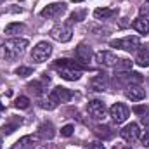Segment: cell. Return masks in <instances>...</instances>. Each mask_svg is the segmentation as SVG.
<instances>
[{"mask_svg": "<svg viewBox=\"0 0 149 149\" xmlns=\"http://www.w3.org/2000/svg\"><path fill=\"white\" fill-rule=\"evenodd\" d=\"M38 106L42 108V109H54V108H57V102L49 95V97H40V101H38Z\"/></svg>", "mask_w": 149, "mask_h": 149, "instance_id": "obj_24", "label": "cell"}, {"mask_svg": "<svg viewBox=\"0 0 149 149\" xmlns=\"http://www.w3.org/2000/svg\"><path fill=\"white\" fill-rule=\"evenodd\" d=\"M141 146L142 148H146V149H149V130H146L144 134H141Z\"/></svg>", "mask_w": 149, "mask_h": 149, "instance_id": "obj_31", "label": "cell"}, {"mask_svg": "<svg viewBox=\"0 0 149 149\" xmlns=\"http://www.w3.org/2000/svg\"><path fill=\"white\" fill-rule=\"evenodd\" d=\"M73 130H74L73 125H64V127L61 128V135H63V137H71V135H73Z\"/></svg>", "mask_w": 149, "mask_h": 149, "instance_id": "obj_30", "label": "cell"}, {"mask_svg": "<svg viewBox=\"0 0 149 149\" xmlns=\"http://www.w3.org/2000/svg\"><path fill=\"white\" fill-rule=\"evenodd\" d=\"M26 47H28L26 38L5 40L3 43H0V59L2 61H16L19 57H23V54L26 52Z\"/></svg>", "mask_w": 149, "mask_h": 149, "instance_id": "obj_1", "label": "cell"}, {"mask_svg": "<svg viewBox=\"0 0 149 149\" xmlns=\"http://www.w3.org/2000/svg\"><path fill=\"white\" fill-rule=\"evenodd\" d=\"M135 63H137L141 68H149V49H144V50H139V52H137Z\"/></svg>", "mask_w": 149, "mask_h": 149, "instance_id": "obj_21", "label": "cell"}, {"mask_svg": "<svg viewBox=\"0 0 149 149\" xmlns=\"http://www.w3.org/2000/svg\"><path fill=\"white\" fill-rule=\"evenodd\" d=\"M94 132H95V135H99L102 139H111L113 137V130L109 127H106V125H97L94 128Z\"/></svg>", "mask_w": 149, "mask_h": 149, "instance_id": "obj_23", "label": "cell"}, {"mask_svg": "<svg viewBox=\"0 0 149 149\" xmlns=\"http://www.w3.org/2000/svg\"><path fill=\"white\" fill-rule=\"evenodd\" d=\"M128 108L125 106V104H121V102H114L111 106V109H109V116L113 118V121L116 123V125H120V123H125L127 121V118H128Z\"/></svg>", "mask_w": 149, "mask_h": 149, "instance_id": "obj_7", "label": "cell"}, {"mask_svg": "<svg viewBox=\"0 0 149 149\" xmlns=\"http://www.w3.org/2000/svg\"><path fill=\"white\" fill-rule=\"evenodd\" d=\"M40 141H42V137L38 134H30V135L21 137L17 142H14V146L10 149H33L40 144Z\"/></svg>", "mask_w": 149, "mask_h": 149, "instance_id": "obj_9", "label": "cell"}, {"mask_svg": "<svg viewBox=\"0 0 149 149\" xmlns=\"http://www.w3.org/2000/svg\"><path fill=\"white\" fill-rule=\"evenodd\" d=\"M50 54H52V45L49 42H38L31 50V59L33 63L40 64V63H45L50 57Z\"/></svg>", "mask_w": 149, "mask_h": 149, "instance_id": "obj_4", "label": "cell"}, {"mask_svg": "<svg viewBox=\"0 0 149 149\" xmlns=\"http://www.w3.org/2000/svg\"><path fill=\"white\" fill-rule=\"evenodd\" d=\"M38 135H40L42 139H45V141H50V139L56 135V128H54V125H52L50 121H43V123H40V127H38Z\"/></svg>", "mask_w": 149, "mask_h": 149, "instance_id": "obj_18", "label": "cell"}, {"mask_svg": "<svg viewBox=\"0 0 149 149\" xmlns=\"http://www.w3.org/2000/svg\"><path fill=\"white\" fill-rule=\"evenodd\" d=\"M14 106H16L17 109H28V108H30V99H28L26 95H19V97L14 101Z\"/></svg>", "mask_w": 149, "mask_h": 149, "instance_id": "obj_25", "label": "cell"}, {"mask_svg": "<svg viewBox=\"0 0 149 149\" xmlns=\"http://www.w3.org/2000/svg\"><path fill=\"white\" fill-rule=\"evenodd\" d=\"M95 61H97V64H101V66H106V68H116L118 63H120V57H118L116 54L109 52V50H101V52L95 54Z\"/></svg>", "mask_w": 149, "mask_h": 149, "instance_id": "obj_8", "label": "cell"}, {"mask_svg": "<svg viewBox=\"0 0 149 149\" xmlns=\"http://www.w3.org/2000/svg\"><path fill=\"white\" fill-rule=\"evenodd\" d=\"M85 149H106V148H104L102 142H90V144L85 146Z\"/></svg>", "mask_w": 149, "mask_h": 149, "instance_id": "obj_34", "label": "cell"}, {"mask_svg": "<svg viewBox=\"0 0 149 149\" xmlns=\"http://www.w3.org/2000/svg\"><path fill=\"white\" fill-rule=\"evenodd\" d=\"M24 30H26V26L23 23H10V24L5 26V33L7 35H17V33H21Z\"/></svg>", "mask_w": 149, "mask_h": 149, "instance_id": "obj_22", "label": "cell"}, {"mask_svg": "<svg viewBox=\"0 0 149 149\" xmlns=\"http://www.w3.org/2000/svg\"><path fill=\"white\" fill-rule=\"evenodd\" d=\"M111 47L134 52V50H137L141 47V38L139 37H125V38H118V40H111Z\"/></svg>", "mask_w": 149, "mask_h": 149, "instance_id": "obj_5", "label": "cell"}, {"mask_svg": "<svg viewBox=\"0 0 149 149\" xmlns=\"http://www.w3.org/2000/svg\"><path fill=\"white\" fill-rule=\"evenodd\" d=\"M141 123H142L144 127H149V111L146 113V114H142V116H141Z\"/></svg>", "mask_w": 149, "mask_h": 149, "instance_id": "obj_35", "label": "cell"}, {"mask_svg": "<svg viewBox=\"0 0 149 149\" xmlns=\"http://www.w3.org/2000/svg\"><path fill=\"white\" fill-rule=\"evenodd\" d=\"M139 10H141V14H142L144 17H148V16H149V0H148V2H144V3L141 5V9H139Z\"/></svg>", "mask_w": 149, "mask_h": 149, "instance_id": "obj_33", "label": "cell"}, {"mask_svg": "<svg viewBox=\"0 0 149 149\" xmlns=\"http://www.w3.org/2000/svg\"><path fill=\"white\" fill-rule=\"evenodd\" d=\"M88 85H90V88L95 90V92H104V90H108V87H109V80H108L106 74H95L94 78H90Z\"/></svg>", "mask_w": 149, "mask_h": 149, "instance_id": "obj_14", "label": "cell"}, {"mask_svg": "<svg viewBox=\"0 0 149 149\" xmlns=\"http://www.w3.org/2000/svg\"><path fill=\"white\" fill-rule=\"evenodd\" d=\"M74 56H76V59L81 63V64H88L90 61H92V49L88 47V45H78L76 47V50H74Z\"/></svg>", "mask_w": 149, "mask_h": 149, "instance_id": "obj_16", "label": "cell"}, {"mask_svg": "<svg viewBox=\"0 0 149 149\" xmlns=\"http://www.w3.org/2000/svg\"><path fill=\"white\" fill-rule=\"evenodd\" d=\"M54 70L59 73L61 78H64L68 81H76L83 74V68L76 61H71V59H57L54 63Z\"/></svg>", "mask_w": 149, "mask_h": 149, "instance_id": "obj_2", "label": "cell"}, {"mask_svg": "<svg viewBox=\"0 0 149 149\" xmlns=\"http://www.w3.org/2000/svg\"><path fill=\"white\" fill-rule=\"evenodd\" d=\"M16 74H17V76H23V78H26V76L33 74V70H31V68H28V66H19V68L16 70Z\"/></svg>", "mask_w": 149, "mask_h": 149, "instance_id": "obj_27", "label": "cell"}, {"mask_svg": "<svg viewBox=\"0 0 149 149\" xmlns=\"http://www.w3.org/2000/svg\"><path fill=\"white\" fill-rule=\"evenodd\" d=\"M85 16H87V10H74L71 14V21L73 23H80V21L85 19Z\"/></svg>", "mask_w": 149, "mask_h": 149, "instance_id": "obj_28", "label": "cell"}, {"mask_svg": "<svg viewBox=\"0 0 149 149\" xmlns=\"http://www.w3.org/2000/svg\"><path fill=\"white\" fill-rule=\"evenodd\" d=\"M116 78H118V83H121L125 87H128V85H139L142 81V76L141 74L132 73V71H125V73L116 74Z\"/></svg>", "mask_w": 149, "mask_h": 149, "instance_id": "obj_12", "label": "cell"}, {"mask_svg": "<svg viewBox=\"0 0 149 149\" xmlns=\"http://www.w3.org/2000/svg\"><path fill=\"white\" fill-rule=\"evenodd\" d=\"M132 28H134L139 35L146 37V35H149V19H146V17H137V19L132 23Z\"/></svg>", "mask_w": 149, "mask_h": 149, "instance_id": "obj_19", "label": "cell"}, {"mask_svg": "<svg viewBox=\"0 0 149 149\" xmlns=\"http://www.w3.org/2000/svg\"><path fill=\"white\" fill-rule=\"evenodd\" d=\"M120 135H121V139L123 141H127V142H135L139 137H141V130H139V125L137 123H128V125H125L121 130H120Z\"/></svg>", "mask_w": 149, "mask_h": 149, "instance_id": "obj_10", "label": "cell"}, {"mask_svg": "<svg viewBox=\"0 0 149 149\" xmlns=\"http://www.w3.org/2000/svg\"><path fill=\"white\" fill-rule=\"evenodd\" d=\"M2 108H3V106H2V104H0V109H2Z\"/></svg>", "mask_w": 149, "mask_h": 149, "instance_id": "obj_36", "label": "cell"}, {"mask_svg": "<svg viewBox=\"0 0 149 149\" xmlns=\"http://www.w3.org/2000/svg\"><path fill=\"white\" fill-rule=\"evenodd\" d=\"M118 14V9H109V7H99V9H95L94 10V17L95 19H109L113 16H116Z\"/></svg>", "mask_w": 149, "mask_h": 149, "instance_id": "obj_20", "label": "cell"}, {"mask_svg": "<svg viewBox=\"0 0 149 149\" xmlns=\"http://www.w3.org/2000/svg\"><path fill=\"white\" fill-rule=\"evenodd\" d=\"M128 68H132V61H128V59H120L116 70H128Z\"/></svg>", "mask_w": 149, "mask_h": 149, "instance_id": "obj_32", "label": "cell"}, {"mask_svg": "<svg viewBox=\"0 0 149 149\" xmlns=\"http://www.w3.org/2000/svg\"><path fill=\"white\" fill-rule=\"evenodd\" d=\"M49 35H50V38H54L56 42L66 43V42H70V40L73 38V30H71V26H70V24L61 23V24H56L54 28H50Z\"/></svg>", "mask_w": 149, "mask_h": 149, "instance_id": "obj_3", "label": "cell"}, {"mask_svg": "<svg viewBox=\"0 0 149 149\" xmlns=\"http://www.w3.org/2000/svg\"><path fill=\"white\" fill-rule=\"evenodd\" d=\"M28 88H30L33 94H37V95H40V94L43 92V85H42V81H31V83L28 85Z\"/></svg>", "mask_w": 149, "mask_h": 149, "instance_id": "obj_26", "label": "cell"}, {"mask_svg": "<svg viewBox=\"0 0 149 149\" xmlns=\"http://www.w3.org/2000/svg\"><path fill=\"white\" fill-rule=\"evenodd\" d=\"M50 97L59 104H63V102H70L71 101V97H73V92L70 90V88H66V87H56L54 90H52V94H50Z\"/></svg>", "mask_w": 149, "mask_h": 149, "instance_id": "obj_13", "label": "cell"}, {"mask_svg": "<svg viewBox=\"0 0 149 149\" xmlns=\"http://www.w3.org/2000/svg\"><path fill=\"white\" fill-rule=\"evenodd\" d=\"M125 97L134 101V102H137V101H142L146 97V90L141 85H128L125 88Z\"/></svg>", "mask_w": 149, "mask_h": 149, "instance_id": "obj_15", "label": "cell"}, {"mask_svg": "<svg viewBox=\"0 0 149 149\" xmlns=\"http://www.w3.org/2000/svg\"><path fill=\"white\" fill-rule=\"evenodd\" d=\"M21 123H23V120H21V118H17V116H12V118H9V121H7V123H3V125H2V128H0V134H3V135H9V134H12L14 130H17V128L21 127Z\"/></svg>", "mask_w": 149, "mask_h": 149, "instance_id": "obj_17", "label": "cell"}, {"mask_svg": "<svg viewBox=\"0 0 149 149\" xmlns=\"http://www.w3.org/2000/svg\"><path fill=\"white\" fill-rule=\"evenodd\" d=\"M87 113L90 114V118L94 120H104L106 118V106L102 101H90L87 104Z\"/></svg>", "mask_w": 149, "mask_h": 149, "instance_id": "obj_11", "label": "cell"}, {"mask_svg": "<svg viewBox=\"0 0 149 149\" xmlns=\"http://www.w3.org/2000/svg\"><path fill=\"white\" fill-rule=\"evenodd\" d=\"M66 9H68V5L63 3V2L49 3L47 7H43V9L40 10V16H42V17H47V19H54V17H59L61 14H64Z\"/></svg>", "mask_w": 149, "mask_h": 149, "instance_id": "obj_6", "label": "cell"}, {"mask_svg": "<svg viewBox=\"0 0 149 149\" xmlns=\"http://www.w3.org/2000/svg\"><path fill=\"white\" fill-rule=\"evenodd\" d=\"M132 111H134L137 116H139V118H141L142 114H146V113L149 111V108L146 106V104H137V106H134V108H132Z\"/></svg>", "mask_w": 149, "mask_h": 149, "instance_id": "obj_29", "label": "cell"}]
</instances>
